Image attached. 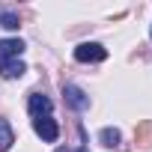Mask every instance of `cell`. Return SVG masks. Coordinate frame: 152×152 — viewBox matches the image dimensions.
I'll return each mask as SVG.
<instances>
[{"mask_svg":"<svg viewBox=\"0 0 152 152\" xmlns=\"http://www.w3.org/2000/svg\"><path fill=\"white\" fill-rule=\"evenodd\" d=\"M0 27H6V30H18L21 21H18L15 12H0Z\"/></svg>","mask_w":152,"mask_h":152,"instance_id":"obj_10","label":"cell"},{"mask_svg":"<svg viewBox=\"0 0 152 152\" xmlns=\"http://www.w3.org/2000/svg\"><path fill=\"white\" fill-rule=\"evenodd\" d=\"M21 54H24V42L21 39H3L0 42V63L21 60Z\"/></svg>","mask_w":152,"mask_h":152,"instance_id":"obj_4","label":"cell"},{"mask_svg":"<svg viewBox=\"0 0 152 152\" xmlns=\"http://www.w3.org/2000/svg\"><path fill=\"white\" fill-rule=\"evenodd\" d=\"M134 140L140 146H152V119H143L137 128H134Z\"/></svg>","mask_w":152,"mask_h":152,"instance_id":"obj_7","label":"cell"},{"mask_svg":"<svg viewBox=\"0 0 152 152\" xmlns=\"http://www.w3.org/2000/svg\"><path fill=\"white\" fill-rule=\"evenodd\" d=\"M15 143V134H12V125L6 119H0V152H6L9 146Z\"/></svg>","mask_w":152,"mask_h":152,"instance_id":"obj_8","label":"cell"},{"mask_svg":"<svg viewBox=\"0 0 152 152\" xmlns=\"http://www.w3.org/2000/svg\"><path fill=\"white\" fill-rule=\"evenodd\" d=\"M99 140H102V146H107V149H116V146H119V131H116V128H102Z\"/></svg>","mask_w":152,"mask_h":152,"instance_id":"obj_9","label":"cell"},{"mask_svg":"<svg viewBox=\"0 0 152 152\" xmlns=\"http://www.w3.org/2000/svg\"><path fill=\"white\" fill-rule=\"evenodd\" d=\"M57 152H69V149H66V146H63V149H57Z\"/></svg>","mask_w":152,"mask_h":152,"instance_id":"obj_11","label":"cell"},{"mask_svg":"<svg viewBox=\"0 0 152 152\" xmlns=\"http://www.w3.org/2000/svg\"><path fill=\"white\" fill-rule=\"evenodd\" d=\"M75 60L78 63H102V60H107V48L99 42H84L75 48Z\"/></svg>","mask_w":152,"mask_h":152,"instance_id":"obj_1","label":"cell"},{"mask_svg":"<svg viewBox=\"0 0 152 152\" xmlns=\"http://www.w3.org/2000/svg\"><path fill=\"white\" fill-rule=\"evenodd\" d=\"M33 128H36V134L45 140V143H54L57 137H60V125L51 119V116H42V119H33Z\"/></svg>","mask_w":152,"mask_h":152,"instance_id":"obj_2","label":"cell"},{"mask_svg":"<svg viewBox=\"0 0 152 152\" xmlns=\"http://www.w3.org/2000/svg\"><path fill=\"white\" fill-rule=\"evenodd\" d=\"M27 72V66L21 60H9V63H0V75L3 78H21V75Z\"/></svg>","mask_w":152,"mask_h":152,"instance_id":"obj_6","label":"cell"},{"mask_svg":"<svg viewBox=\"0 0 152 152\" xmlns=\"http://www.w3.org/2000/svg\"><path fill=\"white\" fill-rule=\"evenodd\" d=\"M27 107H30V116H33V119H42V116L51 113V99L42 96V93H33L30 102H27Z\"/></svg>","mask_w":152,"mask_h":152,"instance_id":"obj_5","label":"cell"},{"mask_svg":"<svg viewBox=\"0 0 152 152\" xmlns=\"http://www.w3.org/2000/svg\"><path fill=\"white\" fill-rule=\"evenodd\" d=\"M63 96H66V102H69L75 110H87V107H90V96H87L81 87H75V84H66V87H63Z\"/></svg>","mask_w":152,"mask_h":152,"instance_id":"obj_3","label":"cell"}]
</instances>
